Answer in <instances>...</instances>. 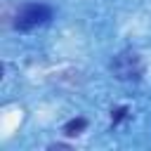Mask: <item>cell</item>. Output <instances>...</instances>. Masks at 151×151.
I'll list each match as a JSON object with an SVG mask.
<instances>
[{
    "instance_id": "cell-2",
    "label": "cell",
    "mask_w": 151,
    "mask_h": 151,
    "mask_svg": "<svg viewBox=\"0 0 151 151\" xmlns=\"http://www.w3.org/2000/svg\"><path fill=\"white\" fill-rule=\"evenodd\" d=\"M85 125H87V123H85V118H76V120H68V123L64 125V132H66V134H78L80 130H85Z\"/></svg>"
},
{
    "instance_id": "cell-1",
    "label": "cell",
    "mask_w": 151,
    "mask_h": 151,
    "mask_svg": "<svg viewBox=\"0 0 151 151\" xmlns=\"http://www.w3.org/2000/svg\"><path fill=\"white\" fill-rule=\"evenodd\" d=\"M52 19V7L42 5V2H28L24 7H19L17 17H14V28L17 31H31L45 21Z\"/></svg>"
}]
</instances>
